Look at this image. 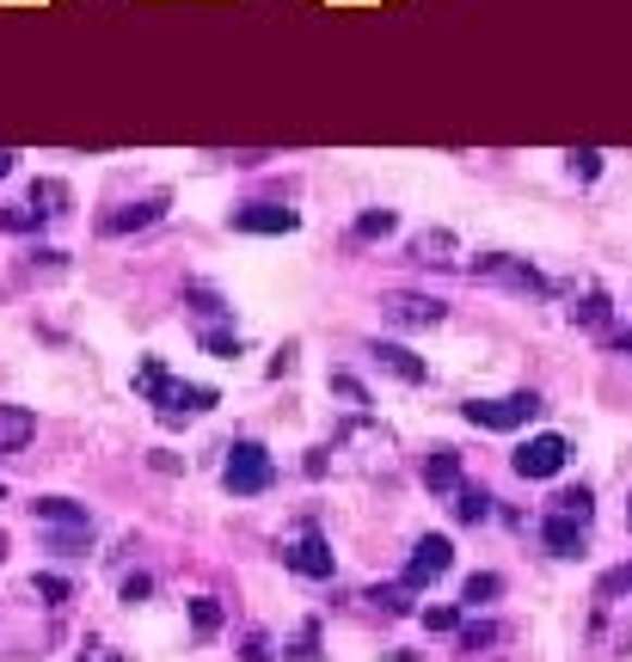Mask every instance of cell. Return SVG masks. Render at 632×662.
Returning a JSON list of instances; mask_svg holds the SVG:
<instances>
[{"instance_id":"obj_17","label":"cell","mask_w":632,"mask_h":662,"mask_svg":"<svg viewBox=\"0 0 632 662\" xmlns=\"http://www.w3.org/2000/svg\"><path fill=\"white\" fill-rule=\"evenodd\" d=\"M62 203H69V185H55V178H37V185H32V209H37L44 221L62 215Z\"/></svg>"},{"instance_id":"obj_19","label":"cell","mask_w":632,"mask_h":662,"mask_svg":"<svg viewBox=\"0 0 632 662\" xmlns=\"http://www.w3.org/2000/svg\"><path fill=\"white\" fill-rule=\"evenodd\" d=\"M394 227H399L394 209H362V215H357V239H387Z\"/></svg>"},{"instance_id":"obj_33","label":"cell","mask_w":632,"mask_h":662,"mask_svg":"<svg viewBox=\"0 0 632 662\" xmlns=\"http://www.w3.org/2000/svg\"><path fill=\"white\" fill-rule=\"evenodd\" d=\"M190 301H197V307H203V313H227V307H222V295H215V289H203V283H190Z\"/></svg>"},{"instance_id":"obj_30","label":"cell","mask_w":632,"mask_h":662,"mask_svg":"<svg viewBox=\"0 0 632 662\" xmlns=\"http://www.w3.org/2000/svg\"><path fill=\"white\" fill-rule=\"evenodd\" d=\"M596 595H602V601H608V595H632V571H608Z\"/></svg>"},{"instance_id":"obj_2","label":"cell","mask_w":632,"mask_h":662,"mask_svg":"<svg viewBox=\"0 0 632 662\" xmlns=\"http://www.w3.org/2000/svg\"><path fill=\"white\" fill-rule=\"evenodd\" d=\"M461 417L473 429H522V424H534L541 417V392H504V399H467L461 405Z\"/></svg>"},{"instance_id":"obj_6","label":"cell","mask_w":632,"mask_h":662,"mask_svg":"<svg viewBox=\"0 0 632 662\" xmlns=\"http://www.w3.org/2000/svg\"><path fill=\"white\" fill-rule=\"evenodd\" d=\"M283 564H289L295 577H313V583H325L332 577V546H325V534L320 527H301L289 546H283Z\"/></svg>"},{"instance_id":"obj_9","label":"cell","mask_w":632,"mask_h":662,"mask_svg":"<svg viewBox=\"0 0 632 662\" xmlns=\"http://www.w3.org/2000/svg\"><path fill=\"white\" fill-rule=\"evenodd\" d=\"M166 221V197H141V203H123L111 215H99V234L104 239H123V234H141V227H154Z\"/></svg>"},{"instance_id":"obj_35","label":"cell","mask_w":632,"mask_h":662,"mask_svg":"<svg viewBox=\"0 0 632 662\" xmlns=\"http://www.w3.org/2000/svg\"><path fill=\"white\" fill-rule=\"evenodd\" d=\"M148 589H154L148 577H123V601H129V608H136V601H148Z\"/></svg>"},{"instance_id":"obj_28","label":"cell","mask_w":632,"mask_h":662,"mask_svg":"<svg viewBox=\"0 0 632 662\" xmlns=\"http://www.w3.org/2000/svg\"><path fill=\"white\" fill-rule=\"evenodd\" d=\"M369 601H375V608H387V613H406L411 608L406 589H369Z\"/></svg>"},{"instance_id":"obj_32","label":"cell","mask_w":632,"mask_h":662,"mask_svg":"<svg viewBox=\"0 0 632 662\" xmlns=\"http://www.w3.org/2000/svg\"><path fill=\"white\" fill-rule=\"evenodd\" d=\"M424 626H430V632H455V626H461V613H455V608H430Z\"/></svg>"},{"instance_id":"obj_13","label":"cell","mask_w":632,"mask_h":662,"mask_svg":"<svg viewBox=\"0 0 632 662\" xmlns=\"http://www.w3.org/2000/svg\"><path fill=\"white\" fill-rule=\"evenodd\" d=\"M424 485L436 497H455L461 491V454H455V448H436V454L424 460Z\"/></svg>"},{"instance_id":"obj_1","label":"cell","mask_w":632,"mask_h":662,"mask_svg":"<svg viewBox=\"0 0 632 662\" xmlns=\"http://www.w3.org/2000/svg\"><path fill=\"white\" fill-rule=\"evenodd\" d=\"M136 392H148V399H154V405L166 411V417H178V411H209V405H215V392H209V387L172 380L166 362H160V357H148V362L136 369Z\"/></svg>"},{"instance_id":"obj_23","label":"cell","mask_w":632,"mask_h":662,"mask_svg":"<svg viewBox=\"0 0 632 662\" xmlns=\"http://www.w3.org/2000/svg\"><path fill=\"white\" fill-rule=\"evenodd\" d=\"M571 320H583V325H602V320H608V295H602V289H590V295H583V307H571Z\"/></svg>"},{"instance_id":"obj_14","label":"cell","mask_w":632,"mask_h":662,"mask_svg":"<svg viewBox=\"0 0 632 662\" xmlns=\"http://www.w3.org/2000/svg\"><path fill=\"white\" fill-rule=\"evenodd\" d=\"M32 515L44 527H92V515H86V503H74V497H37Z\"/></svg>"},{"instance_id":"obj_34","label":"cell","mask_w":632,"mask_h":662,"mask_svg":"<svg viewBox=\"0 0 632 662\" xmlns=\"http://www.w3.org/2000/svg\"><path fill=\"white\" fill-rule=\"evenodd\" d=\"M239 657H246V662H276V657H271V638H264V632H252V638H246V650H239Z\"/></svg>"},{"instance_id":"obj_20","label":"cell","mask_w":632,"mask_h":662,"mask_svg":"<svg viewBox=\"0 0 632 662\" xmlns=\"http://www.w3.org/2000/svg\"><path fill=\"white\" fill-rule=\"evenodd\" d=\"M455 515H461V522H485V515H492V497L461 485V491H455Z\"/></svg>"},{"instance_id":"obj_7","label":"cell","mask_w":632,"mask_h":662,"mask_svg":"<svg viewBox=\"0 0 632 662\" xmlns=\"http://www.w3.org/2000/svg\"><path fill=\"white\" fill-rule=\"evenodd\" d=\"M565 460H571V441H565V436H534V441L516 448V473H522V478H553Z\"/></svg>"},{"instance_id":"obj_31","label":"cell","mask_w":632,"mask_h":662,"mask_svg":"<svg viewBox=\"0 0 632 662\" xmlns=\"http://www.w3.org/2000/svg\"><path fill=\"white\" fill-rule=\"evenodd\" d=\"M62 264H69V252H50V246H37V252H32V271H62Z\"/></svg>"},{"instance_id":"obj_10","label":"cell","mask_w":632,"mask_h":662,"mask_svg":"<svg viewBox=\"0 0 632 662\" xmlns=\"http://www.w3.org/2000/svg\"><path fill=\"white\" fill-rule=\"evenodd\" d=\"M369 357H375V362H381V369H387V374H399L406 387H424V380H430V369H424V362H418V357H411L406 344H369Z\"/></svg>"},{"instance_id":"obj_8","label":"cell","mask_w":632,"mask_h":662,"mask_svg":"<svg viewBox=\"0 0 632 662\" xmlns=\"http://www.w3.org/2000/svg\"><path fill=\"white\" fill-rule=\"evenodd\" d=\"M227 221H234V234H295L301 227L289 203H239Z\"/></svg>"},{"instance_id":"obj_18","label":"cell","mask_w":632,"mask_h":662,"mask_svg":"<svg viewBox=\"0 0 632 662\" xmlns=\"http://www.w3.org/2000/svg\"><path fill=\"white\" fill-rule=\"evenodd\" d=\"M190 626H197V638L222 632V601H215V595H197V601H190Z\"/></svg>"},{"instance_id":"obj_4","label":"cell","mask_w":632,"mask_h":662,"mask_svg":"<svg viewBox=\"0 0 632 662\" xmlns=\"http://www.w3.org/2000/svg\"><path fill=\"white\" fill-rule=\"evenodd\" d=\"M473 276H485V283H504V289H522V295H547V276L534 271V264H522V258H504V252H485L467 264Z\"/></svg>"},{"instance_id":"obj_39","label":"cell","mask_w":632,"mask_h":662,"mask_svg":"<svg viewBox=\"0 0 632 662\" xmlns=\"http://www.w3.org/2000/svg\"><path fill=\"white\" fill-rule=\"evenodd\" d=\"M0 503H7V485H0Z\"/></svg>"},{"instance_id":"obj_26","label":"cell","mask_w":632,"mask_h":662,"mask_svg":"<svg viewBox=\"0 0 632 662\" xmlns=\"http://www.w3.org/2000/svg\"><path fill=\"white\" fill-rule=\"evenodd\" d=\"M32 589L44 595V601H50V608H62V601H69V583H62V577H50V571H44V577H37Z\"/></svg>"},{"instance_id":"obj_11","label":"cell","mask_w":632,"mask_h":662,"mask_svg":"<svg viewBox=\"0 0 632 662\" xmlns=\"http://www.w3.org/2000/svg\"><path fill=\"white\" fill-rule=\"evenodd\" d=\"M387 313H394L399 325H436L448 313L436 295H387Z\"/></svg>"},{"instance_id":"obj_5","label":"cell","mask_w":632,"mask_h":662,"mask_svg":"<svg viewBox=\"0 0 632 662\" xmlns=\"http://www.w3.org/2000/svg\"><path fill=\"white\" fill-rule=\"evenodd\" d=\"M448 564H455L448 534H424V540L411 546V559H406V589H430L436 577H448Z\"/></svg>"},{"instance_id":"obj_15","label":"cell","mask_w":632,"mask_h":662,"mask_svg":"<svg viewBox=\"0 0 632 662\" xmlns=\"http://www.w3.org/2000/svg\"><path fill=\"white\" fill-rule=\"evenodd\" d=\"M32 411H18V405H0V454H7V448H25V441H32Z\"/></svg>"},{"instance_id":"obj_29","label":"cell","mask_w":632,"mask_h":662,"mask_svg":"<svg viewBox=\"0 0 632 662\" xmlns=\"http://www.w3.org/2000/svg\"><path fill=\"white\" fill-rule=\"evenodd\" d=\"M332 392H344V399H350V405H357V411L369 405V392H362L357 380H350V374H332Z\"/></svg>"},{"instance_id":"obj_3","label":"cell","mask_w":632,"mask_h":662,"mask_svg":"<svg viewBox=\"0 0 632 662\" xmlns=\"http://www.w3.org/2000/svg\"><path fill=\"white\" fill-rule=\"evenodd\" d=\"M222 485L234 497H258V491H271L276 485V460L258 448V441H234L227 448V466H222Z\"/></svg>"},{"instance_id":"obj_40","label":"cell","mask_w":632,"mask_h":662,"mask_svg":"<svg viewBox=\"0 0 632 662\" xmlns=\"http://www.w3.org/2000/svg\"><path fill=\"white\" fill-rule=\"evenodd\" d=\"M0 552H7V540H0Z\"/></svg>"},{"instance_id":"obj_21","label":"cell","mask_w":632,"mask_h":662,"mask_svg":"<svg viewBox=\"0 0 632 662\" xmlns=\"http://www.w3.org/2000/svg\"><path fill=\"white\" fill-rule=\"evenodd\" d=\"M0 227H7V234H32V227H44V215H37L32 203L25 209H0Z\"/></svg>"},{"instance_id":"obj_25","label":"cell","mask_w":632,"mask_h":662,"mask_svg":"<svg viewBox=\"0 0 632 662\" xmlns=\"http://www.w3.org/2000/svg\"><path fill=\"white\" fill-rule=\"evenodd\" d=\"M497 589H504V583H497L492 571H485V577H467V608H479V601H492Z\"/></svg>"},{"instance_id":"obj_12","label":"cell","mask_w":632,"mask_h":662,"mask_svg":"<svg viewBox=\"0 0 632 662\" xmlns=\"http://www.w3.org/2000/svg\"><path fill=\"white\" fill-rule=\"evenodd\" d=\"M541 540H547L553 559H578L583 552V522H571V515H547V522H541Z\"/></svg>"},{"instance_id":"obj_37","label":"cell","mask_w":632,"mask_h":662,"mask_svg":"<svg viewBox=\"0 0 632 662\" xmlns=\"http://www.w3.org/2000/svg\"><path fill=\"white\" fill-rule=\"evenodd\" d=\"M615 350H620V357H632V332H620V338H615Z\"/></svg>"},{"instance_id":"obj_24","label":"cell","mask_w":632,"mask_h":662,"mask_svg":"<svg viewBox=\"0 0 632 662\" xmlns=\"http://www.w3.org/2000/svg\"><path fill=\"white\" fill-rule=\"evenodd\" d=\"M209 357H239V332H203Z\"/></svg>"},{"instance_id":"obj_27","label":"cell","mask_w":632,"mask_h":662,"mask_svg":"<svg viewBox=\"0 0 632 662\" xmlns=\"http://www.w3.org/2000/svg\"><path fill=\"white\" fill-rule=\"evenodd\" d=\"M571 172H578V178H596V172H602V153L596 148H578V153H571Z\"/></svg>"},{"instance_id":"obj_38","label":"cell","mask_w":632,"mask_h":662,"mask_svg":"<svg viewBox=\"0 0 632 662\" xmlns=\"http://www.w3.org/2000/svg\"><path fill=\"white\" fill-rule=\"evenodd\" d=\"M7 172H13V153H7V148H0V178H7Z\"/></svg>"},{"instance_id":"obj_16","label":"cell","mask_w":632,"mask_h":662,"mask_svg":"<svg viewBox=\"0 0 632 662\" xmlns=\"http://www.w3.org/2000/svg\"><path fill=\"white\" fill-rule=\"evenodd\" d=\"M553 515H571V522L590 527V515H596V497H590V485H571V491L553 497Z\"/></svg>"},{"instance_id":"obj_22","label":"cell","mask_w":632,"mask_h":662,"mask_svg":"<svg viewBox=\"0 0 632 662\" xmlns=\"http://www.w3.org/2000/svg\"><path fill=\"white\" fill-rule=\"evenodd\" d=\"M411 252L424 258V264H448L443 252H455V239H448V234H424V239H418V246H411Z\"/></svg>"},{"instance_id":"obj_36","label":"cell","mask_w":632,"mask_h":662,"mask_svg":"<svg viewBox=\"0 0 632 662\" xmlns=\"http://www.w3.org/2000/svg\"><path fill=\"white\" fill-rule=\"evenodd\" d=\"M461 638H467V650H479V645H497V626H467Z\"/></svg>"}]
</instances>
